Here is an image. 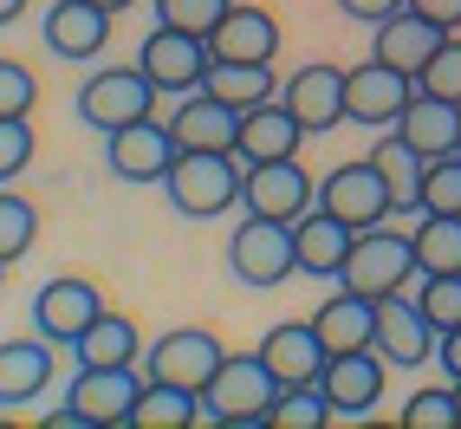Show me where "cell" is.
Returning a JSON list of instances; mask_svg holds the SVG:
<instances>
[{"label":"cell","mask_w":461,"mask_h":429,"mask_svg":"<svg viewBox=\"0 0 461 429\" xmlns=\"http://www.w3.org/2000/svg\"><path fill=\"white\" fill-rule=\"evenodd\" d=\"M240 182H248V163L234 150H182L163 176V196L182 222H214V214L240 208Z\"/></svg>","instance_id":"6da1fadb"},{"label":"cell","mask_w":461,"mask_h":429,"mask_svg":"<svg viewBox=\"0 0 461 429\" xmlns=\"http://www.w3.org/2000/svg\"><path fill=\"white\" fill-rule=\"evenodd\" d=\"M280 397V378L260 364V351H228L221 371L202 390V416L195 429H267V410Z\"/></svg>","instance_id":"7a4b0ae2"},{"label":"cell","mask_w":461,"mask_h":429,"mask_svg":"<svg viewBox=\"0 0 461 429\" xmlns=\"http://www.w3.org/2000/svg\"><path fill=\"white\" fill-rule=\"evenodd\" d=\"M416 273H422V267H416L410 228L377 222V228H357L351 254H345V273H338V287L357 293V299H390V293H410Z\"/></svg>","instance_id":"3957f363"},{"label":"cell","mask_w":461,"mask_h":429,"mask_svg":"<svg viewBox=\"0 0 461 429\" xmlns=\"http://www.w3.org/2000/svg\"><path fill=\"white\" fill-rule=\"evenodd\" d=\"M157 78H149L143 66H98L85 85H78V117L98 137L124 131V124H143V117H157Z\"/></svg>","instance_id":"277c9868"},{"label":"cell","mask_w":461,"mask_h":429,"mask_svg":"<svg viewBox=\"0 0 461 429\" xmlns=\"http://www.w3.org/2000/svg\"><path fill=\"white\" fill-rule=\"evenodd\" d=\"M228 273L240 287H286L299 273V248H293V222H267V214H248L234 234H228Z\"/></svg>","instance_id":"5b68a950"},{"label":"cell","mask_w":461,"mask_h":429,"mask_svg":"<svg viewBox=\"0 0 461 429\" xmlns=\"http://www.w3.org/2000/svg\"><path fill=\"white\" fill-rule=\"evenodd\" d=\"M221 358L228 345L214 339L208 325H176L163 332L157 345H143V378H157V384H176V390H208V378L221 371Z\"/></svg>","instance_id":"8992f818"},{"label":"cell","mask_w":461,"mask_h":429,"mask_svg":"<svg viewBox=\"0 0 461 429\" xmlns=\"http://www.w3.org/2000/svg\"><path fill=\"white\" fill-rule=\"evenodd\" d=\"M137 397H143V371H137V364H78L66 404H78V416L91 429H131Z\"/></svg>","instance_id":"52a82bcc"},{"label":"cell","mask_w":461,"mask_h":429,"mask_svg":"<svg viewBox=\"0 0 461 429\" xmlns=\"http://www.w3.org/2000/svg\"><path fill=\"white\" fill-rule=\"evenodd\" d=\"M319 208L338 214L345 228H377V222L396 214V202H390V189H384V176H377L371 157L338 163L331 176H319Z\"/></svg>","instance_id":"ba28073f"},{"label":"cell","mask_w":461,"mask_h":429,"mask_svg":"<svg viewBox=\"0 0 461 429\" xmlns=\"http://www.w3.org/2000/svg\"><path fill=\"white\" fill-rule=\"evenodd\" d=\"M98 313H104V293L91 287V280H78V273H59V280H46L33 293V332L52 339L59 351H72L85 332H91Z\"/></svg>","instance_id":"9c48e42d"},{"label":"cell","mask_w":461,"mask_h":429,"mask_svg":"<svg viewBox=\"0 0 461 429\" xmlns=\"http://www.w3.org/2000/svg\"><path fill=\"white\" fill-rule=\"evenodd\" d=\"M384 378H390L384 351H377V345H364V351H338V358H325V378H319V390H325L331 416L364 423V416H371V410L384 404Z\"/></svg>","instance_id":"30bf717a"},{"label":"cell","mask_w":461,"mask_h":429,"mask_svg":"<svg viewBox=\"0 0 461 429\" xmlns=\"http://www.w3.org/2000/svg\"><path fill=\"white\" fill-rule=\"evenodd\" d=\"M240 208H248V214H267V222H299L305 208H319V182L305 176L299 157L254 163L248 182H240Z\"/></svg>","instance_id":"8fae6325"},{"label":"cell","mask_w":461,"mask_h":429,"mask_svg":"<svg viewBox=\"0 0 461 429\" xmlns=\"http://www.w3.org/2000/svg\"><path fill=\"white\" fill-rule=\"evenodd\" d=\"M137 66L157 78V91H195L214 66V52L202 33H182V26H149L137 46Z\"/></svg>","instance_id":"7c38bea8"},{"label":"cell","mask_w":461,"mask_h":429,"mask_svg":"<svg viewBox=\"0 0 461 429\" xmlns=\"http://www.w3.org/2000/svg\"><path fill=\"white\" fill-rule=\"evenodd\" d=\"M280 98L305 124V137H325L351 117L345 111V66H331V59H312V66H299L293 78H280Z\"/></svg>","instance_id":"4fadbf2b"},{"label":"cell","mask_w":461,"mask_h":429,"mask_svg":"<svg viewBox=\"0 0 461 429\" xmlns=\"http://www.w3.org/2000/svg\"><path fill=\"white\" fill-rule=\"evenodd\" d=\"M410 98H416V78L396 72V66H384V59H364V66L345 72V111H351V124L390 131Z\"/></svg>","instance_id":"5bb4252c"},{"label":"cell","mask_w":461,"mask_h":429,"mask_svg":"<svg viewBox=\"0 0 461 429\" xmlns=\"http://www.w3.org/2000/svg\"><path fill=\"white\" fill-rule=\"evenodd\" d=\"M371 345L384 351L390 371H416V364L436 358V325L422 319L416 293H390V299H377V339H371Z\"/></svg>","instance_id":"9a60e30c"},{"label":"cell","mask_w":461,"mask_h":429,"mask_svg":"<svg viewBox=\"0 0 461 429\" xmlns=\"http://www.w3.org/2000/svg\"><path fill=\"white\" fill-rule=\"evenodd\" d=\"M111 20L104 7H91V0H52V7L40 14V40L52 59H72V66H85V59H98L111 46Z\"/></svg>","instance_id":"2e32d148"},{"label":"cell","mask_w":461,"mask_h":429,"mask_svg":"<svg viewBox=\"0 0 461 429\" xmlns=\"http://www.w3.org/2000/svg\"><path fill=\"white\" fill-rule=\"evenodd\" d=\"M182 157L169 124H157V117H143V124H124V131H111L104 137V163L117 182H163L169 163Z\"/></svg>","instance_id":"e0dca14e"},{"label":"cell","mask_w":461,"mask_h":429,"mask_svg":"<svg viewBox=\"0 0 461 429\" xmlns=\"http://www.w3.org/2000/svg\"><path fill=\"white\" fill-rule=\"evenodd\" d=\"M325 339L312 332V319H286V325H273L267 339H260V364L273 378H280V390H299V384H319L325 378Z\"/></svg>","instance_id":"ac0fdd59"},{"label":"cell","mask_w":461,"mask_h":429,"mask_svg":"<svg viewBox=\"0 0 461 429\" xmlns=\"http://www.w3.org/2000/svg\"><path fill=\"white\" fill-rule=\"evenodd\" d=\"M169 124V137H176V150H234L240 143V111L234 105H221L214 91H182V105L163 117Z\"/></svg>","instance_id":"d6986e66"},{"label":"cell","mask_w":461,"mask_h":429,"mask_svg":"<svg viewBox=\"0 0 461 429\" xmlns=\"http://www.w3.org/2000/svg\"><path fill=\"white\" fill-rule=\"evenodd\" d=\"M390 131L403 137L422 163L455 157V150H461V105H455V98H436V91H422V85H416V98L403 105V117H396Z\"/></svg>","instance_id":"ffe728a7"},{"label":"cell","mask_w":461,"mask_h":429,"mask_svg":"<svg viewBox=\"0 0 461 429\" xmlns=\"http://www.w3.org/2000/svg\"><path fill=\"white\" fill-rule=\"evenodd\" d=\"M208 52L228 59V66H273V52H280V20L267 7H228V20L208 33Z\"/></svg>","instance_id":"44dd1931"},{"label":"cell","mask_w":461,"mask_h":429,"mask_svg":"<svg viewBox=\"0 0 461 429\" xmlns=\"http://www.w3.org/2000/svg\"><path fill=\"white\" fill-rule=\"evenodd\" d=\"M299 143H305V124L286 111V98H267L254 111H240V143H234V157L240 163H280V157H299Z\"/></svg>","instance_id":"7402d4cb"},{"label":"cell","mask_w":461,"mask_h":429,"mask_svg":"<svg viewBox=\"0 0 461 429\" xmlns=\"http://www.w3.org/2000/svg\"><path fill=\"white\" fill-rule=\"evenodd\" d=\"M59 371V345L52 339H0V410H14V404H33V397H46Z\"/></svg>","instance_id":"603a6c76"},{"label":"cell","mask_w":461,"mask_h":429,"mask_svg":"<svg viewBox=\"0 0 461 429\" xmlns=\"http://www.w3.org/2000/svg\"><path fill=\"white\" fill-rule=\"evenodd\" d=\"M442 26L436 20H422V14H390L384 26H377V40H371V59H384V66H396V72H410V78H422V66L442 52Z\"/></svg>","instance_id":"cb8c5ba5"},{"label":"cell","mask_w":461,"mask_h":429,"mask_svg":"<svg viewBox=\"0 0 461 429\" xmlns=\"http://www.w3.org/2000/svg\"><path fill=\"white\" fill-rule=\"evenodd\" d=\"M357 228H345L338 214L325 208H305L293 222V248H299V273H312V280H338L345 273V254H351Z\"/></svg>","instance_id":"d4e9b609"},{"label":"cell","mask_w":461,"mask_h":429,"mask_svg":"<svg viewBox=\"0 0 461 429\" xmlns=\"http://www.w3.org/2000/svg\"><path fill=\"white\" fill-rule=\"evenodd\" d=\"M312 332L325 339L331 358L338 351H364V345L377 339V299H357V293L338 287V299H325L319 313H312Z\"/></svg>","instance_id":"484cf974"},{"label":"cell","mask_w":461,"mask_h":429,"mask_svg":"<svg viewBox=\"0 0 461 429\" xmlns=\"http://www.w3.org/2000/svg\"><path fill=\"white\" fill-rule=\"evenodd\" d=\"M371 163H377V176H384L396 214H422V157H416V150L390 131L384 143H371Z\"/></svg>","instance_id":"4316f807"},{"label":"cell","mask_w":461,"mask_h":429,"mask_svg":"<svg viewBox=\"0 0 461 429\" xmlns=\"http://www.w3.org/2000/svg\"><path fill=\"white\" fill-rule=\"evenodd\" d=\"M78 351V364H143V339H137V319H124V313H104L91 319V332L72 345Z\"/></svg>","instance_id":"83f0119b"},{"label":"cell","mask_w":461,"mask_h":429,"mask_svg":"<svg viewBox=\"0 0 461 429\" xmlns=\"http://www.w3.org/2000/svg\"><path fill=\"white\" fill-rule=\"evenodd\" d=\"M202 91H214V98L234 105V111H254L267 98H280V78H273V66H228V59H214Z\"/></svg>","instance_id":"f1b7e54d"},{"label":"cell","mask_w":461,"mask_h":429,"mask_svg":"<svg viewBox=\"0 0 461 429\" xmlns=\"http://www.w3.org/2000/svg\"><path fill=\"white\" fill-rule=\"evenodd\" d=\"M195 416H202V397L195 390H176V384L143 378V397H137V410H131V429H195Z\"/></svg>","instance_id":"f546056e"},{"label":"cell","mask_w":461,"mask_h":429,"mask_svg":"<svg viewBox=\"0 0 461 429\" xmlns=\"http://www.w3.org/2000/svg\"><path fill=\"white\" fill-rule=\"evenodd\" d=\"M422 273H461V214H422L410 228Z\"/></svg>","instance_id":"4dcf8cb0"},{"label":"cell","mask_w":461,"mask_h":429,"mask_svg":"<svg viewBox=\"0 0 461 429\" xmlns=\"http://www.w3.org/2000/svg\"><path fill=\"white\" fill-rule=\"evenodd\" d=\"M33 241H40V208L0 182V260L14 267L20 254H33Z\"/></svg>","instance_id":"1f68e13d"},{"label":"cell","mask_w":461,"mask_h":429,"mask_svg":"<svg viewBox=\"0 0 461 429\" xmlns=\"http://www.w3.org/2000/svg\"><path fill=\"white\" fill-rule=\"evenodd\" d=\"M325 423H338V416H331V404H325L319 384L280 390V397H273V410H267V429H325Z\"/></svg>","instance_id":"d6a6232c"},{"label":"cell","mask_w":461,"mask_h":429,"mask_svg":"<svg viewBox=\"0 0 461 429\" xmlns=\"http://www.w3.org/2000/svg\"><path fill=\"white\" fill-rule=\"evenodd\" d=\"M416 306H422V319L436 325V339L455 332L461 325V273H416Z\"/></svg>","instance_id":"836d02e7"},{"label":"cell","mask_w":461,"mask_h":429,"mask_svg":"<svg viewBox=\"0 0 461 429\" xmlns=\"http://www.w3.org/2000/svg\"><path fill=\"white\" fill-rule=\"evenodd\" d=\"M422 214H461V150L422 163Z\"/></svg>","instance_id":"e575fe53"},{"label":"cell","mask_w":461,"mask_h":429,"mask_svg":"<svg viewBox=\"0 0 461 429\" xmlns=\"http://www.w3.org/2000/svg\"><path fill=\"white\" fill-rule=\"evenodd\" d=\"M234 0H157V26H182V33H214V26L228 20Z\"/></svg>","instance_id":"d590c367"},{"label":"cell","mask_w":461,"mask_h":429,"mask_svg":"<svg viewBox=\"0 0 461 429\" xmlns=\"http://www.w3.org/2000/svg\"><path fill=\"white\" fill-rule=\"evenodd\" d=\"M33 143H40L33 117H0V182H14L26 163H33Z\"/></svg>","instance_id":"8d00e7d4"},{"label":"cell","mask_w":461,"mask_h":429,"mask_svg":"<svg viewBox=\"0 0 461 429\" xmlns=\"http://www.w3.org/2000/svg\"><path fill=\"white\" fill-rule=\"evenodd\" d=\"M403 429H461L455 416V384L448 390H416L403 404Z\"/></svg>","instance_id":"74e56055"},{"label":"cell","mask_w":461,"mask_h":429,"mask_svg":"<svg viewBox=\"0 0 461 429\" xmlns=\"http://www.w3.org/2000/svg\"><path fill=\"white\" fill-rule=\"evenodd\" d=\"M40 105V78L20 59H0V117H33Z\"/></svg>","instance_id":"f35d334b"},{"label":"cell","mask_w":461,"mask_h":429,"mask_svg":"<svg viewBox=\"0 0 461 429\" xmlns=\"http://www.w3.org/2000/svg\"><path fill=\"white\" fill-rule=\"evenodd\" d=\"M416 85H422V91H436V98H455V105H461V40H455V33H448V40H442V52L422 66V78H416Z\"/></svg>","instance_id":"ab89813d"},{"label":"cell","mask_w":461,"mask_h":429,"mask_svg":"<svg viewBox=\"0 0 461 429\" xmlns=\"http://www.w3.org/2000/svg\"><path fill=\"white\" fill-rule=\"evenodd\" d=\"M410 0H338V14L345 20H364V26H384L390 14H403Z\"/></svg>","instance_id":"60d3db41"},{"label":"cell","mask_w":461,"mask_h":429,"mask_svg":"<svg viewBox=\"0 0 461 429\" xmlns=\"http://www.w3.org/2000/svg\"><path fill=\"white\" fill-rule=\"evenodd\" d=\"M410 14H422V20H436L442 33H461V0H410Z\"/></svg>","instance_id":"b9f144b4"},{"label":"cell","mask_w":461,"mask_h":429,"mask_svg":"<svg viewBox=\"0 0 461 429\" xmlns=\"http://www.w3.org/2000/svg\"><path fill=\"white\" fill-rule=\"evenodd\" d=\"M436 364L448 371V384L461 378V325H455V332H442V339H436Z\"/></svg>","instance_id":"7bdbcfd3"},{"label":"cell","mask_w":461,"mask_h":429,"mask_svg":"<svg viewBox=\"0 0 461 429\" xmlns=\"http://www.w3.org/2000/svg\"><path fill=\"white\" fill-rule=\"evenodd\" d=\"M26 7H33V0H0V26H14V20H20Z\"/></svg>","instance_id":"ee69618b"},{"label":"cell","mask_w":461,"mask_h":429,"mask_svg":"<svg viewBox=\"0 0 461 429\" xmlns=\"http://www.w3.org/2000/svg\"><path fill=\"white\" fill-rule=\"evenodd\" d=\"M91 7H104V14H124V7H137V0H91Z\"/></svg>","instance_id":"f6af8a7d"},{"label":"cell","mask_w":461,"mask_h":429,"mask_svg":"<svg viewBox=\"0 0 461 429\" xmlns=\"http://www.w3.org/2000/svg\"><path fill=\"white\" fill-rule=\"evenodd\" d=\"M455 416H461V378H455Z\"/></svg>","instance_id":"bcb514c9"},{"label":"cell","mask_w":461,"mask_h":429,"mask_svg":"<svg viewBox=\"0 0 461 429\" xmlns=\"http://www.w3.org/2000/svg\"><path fill=\"white\" fill-rule=\"evenodd\" d=\"M0 280H7V260H0Z\"/></svg>","instance_id":"7dc6e473"}]
</instances>
